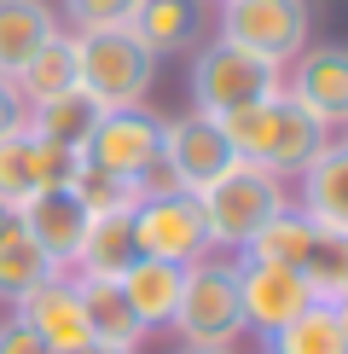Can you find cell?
I'll return each instance as SVG.
<instances>
[{
  "mask_svg": "<svg viewBox=\"0 0 348 354\" xmlns=\"http://www.w3.org/2000/svg\"><path fill=\"white\" fill-rule=\"evenodd\" d=\"M215 122H221V134H226L238 163L267 169V174H302L319 157V145H331L325 128H319L284 87L273 99H255V105L232 111V116H215Z\"/></svg>",
  "mask_w": 348,
  "mask_h": 354,
  "instance_id": "1",
  "label": "cell"
},
{
  "mask_svg": "<svg viewBox=\"0 0 348 354\" xmlns=\"http://www.w3.org/2000/svg\"><path fill=\"white\" fill-rule=\"evenodd\" d=\"M157 76V53L134 29H81L76 35V87L99 111L145 105V87Z\"/></svg>",
  "mask_w": 348,
  "mask_h": 354,
  "instance_id": "2",
  "label": "cell"
},
{
  "mask_svg": "<svg viewBox=\"0 0 348 354\" xmlns=\"http://www.w3.org/2000/svg\"><path fill=\"white\" fill-rule=\"evenodd\" d=\"M197 209L209 221V244H238L244 250V239H250L255 227H267L279 209H290V203H284L279 174L232 163L226 174H215V180L197 192Z\"/></svg>",
  "mask_w": 348,
  "mask_h": 354,
  "instance_id": "3",
  "label": "cell"
},
{
  "mask_svg": "<svg viewBox=\"0 0 348 354\" xmlns=\"http://www.w3.org/2000/svg\"><path fill=\"white\" fill-rule=\"evenodd\" d=\"M284 87V70L267 64V58L232 47V41H209L192 58V99L203 116H232L255 99H273Z\"/></svg>",
  "mask_w": 348,
  "mask_h": 354,
  "instance_id": "4",
  "label": "cell"
},
{
  "mask_svg": "<svg viewBox=\"0 0 348 354\" xmlns=\"http://www.w3.org/2000/svg\"><path fill=\"white\" fill-rule=\"evenodd\" d=\"M174 331L192 348H232V337L244 331V308H238V273L226 261H192L174 302Z\"/></svg>",
  "mask_w": 348,
  "mask_h": 354,
  "instance_id": "5",
  "label": "cell"
},
{
  "mask_svg": "<svg viewBox=\"0 0 348 354\" xmlns=\"http://www.w3.org/2000/svg\"><path fill=\"white\" fill-rule=\"evenodd\" d=\"M221 41L267 58V64H290L308 41V0H221Z\"/></svg>",
  "mask_w": 348,
  "mask_h": 354,
  "instance_id": "6",
  "label": "cell"
},
{
  "mask_svg": "<svg viewBox=\"0 0 348 354\" xmlns=\"http://www.w3.org/2000/svg\"><path fill=\"white\" fill-rule=\"evenodd\" d=\"M134 239H139V256L192 268L209 250V221H203L192 192H174V198H151L134 209Z\"/></svg>",
  "mask_w": 348,
  "mask_h": 354,
  "instance_id": "7",
  "label": "cell"
},
{
  "mask_svg": "<svg viewBox=\"0 0 348 354\" xmlns=\"http://www.w3.org/2000/svg\"><path fill=\"white\" fill-rule=\"evenodd\" d=\"M81 157L93 169H110V174H128V180H134L151 157H163V116H151L145 105L105 111L93 122V134H87Z\"/></svg>",
  "mask_w": 348,
  "mask_h": 354,
  "instance_id": "8",
  "label": "cell"
},
{
  "mask_svg": "<svg viewBox=\"0 0 348 354\" xmlns=\"http://www.w3.org/2000/svg\"><path fill=\"white\" fill-rule=\"evenodd\" d=\"M238 308H244V326L250 331H279L290 326V319L302 314V308H313V290L308 279H302L296 268H273V261H244L238 256Z\"/></svg>",
  "mask_w": 348,
  "mask_h": 354,
  "instance_id": "9",
  "label": "cell"
},
{
  "mask_svg": "<svg viewBox=\"0 0 348 354\" xmlns=\"http://www.w3.org/2000/svg\"><path fill=\"white\" fill-rule=\"evenodd\" d=\"M163 163L174 169V180L197 198V192L209 186L215 174H226L238 157H232L221 122L203 116V111H192V116H180V122H163Z\"/></svg>",
  "mask_w": 348,
  "mask_h": 354,
  "instance_id": "10",
  "label": "cell"
},
{
  "mask_svg": "<svg viewBox=\"0 0 348 354\" xmlns=\"http://www.w3.org/2000/svg\"><path fill=\"white\" fill-rule=\"evenodd\" d=\"M284 93L296 99L319 128H342L348 122V47L325 41V47L296 53V70H290Z\"/></svg>",
  "mask_w": 348,
  "mask_h": 354,
  "instance_id": "11",
  "label": "cell"
},
{
  "mask_svg": "<svg viewBox=\"0 0 348 354\" xmlns=\"http://www.w3.org/2000/svg\"><path fill=\"white\" fill-rule=\"evenodd\" d=\"M12 215H18V227L29 232V239L47 250V261H52L58 273H64L70 261L81 256L87 221H93V215H87L81 203H76V192H70V186H41L35 198H23Z\"/></svg>",
  "mask_w": 348,
  "mask_h": 354,
  "instance_id": "12",
  "label": "cell"
},
{
  "mask_svg": "<svg viewBox=\"0 0 348 354\" xmlns=\"http://www.w3.org/2000/svg\"><path fill=\"white\" fill-rule=\"evenodd\" d=\"M12 319H23L52 354H70V348L93 343V337H87V319H81V297H76V285H70L64 273H52V279H41L35 290H23Z\"/></svg>",
  "mask_w": 348,
  "mask_h": 354,
  "instance_id": "13",
  "label": "cell"
},
{
  "mask_svg": "<svg viewBox=\"0 0 348 354\" xmlns=\"http://www.w3.org/2000/svg\"><path fill=\"white\" fill-rule=\"evenodd\" d=\"M302 215L313 232L348 239V145H319V157L302 169Z\"/></svg>",
  "mask_w": 348,
  "mask_h": 354,
  "instance_id": "14",
  "label": "cell"
},
{
  "mask_svg": "<svg viewBox=\"0 0 348 354\" xmlns=\"http://www.w3.org/2000/svg\"><path fill=\"white\" fill-rule=\"evenodd\" d=\"M76 297H81V319H87V337H93V343L128 348V354L145 343V326L134 319V308H128V297H122V285H116V279L81 273V279H76Z\"/></svg>",
  "mask_w": 348,
  "mask_h": 354,
  "instance_id": "15",
  "label": "cell"
},
{
  "mask_svg": "<svg viewBox=\"0 0 348 354\" xmlns=\"http://www.w3.org/2000/svg\"><path fill=\"white\" fill-rule=\"evenodd\" d=\"M116 285H122V297H128V308H134V319H139L145 331H151V326H168V319H174V302H180L186 268L139 256L134 268H128L122 279H116Z\"/></svg>",
  "mask_w": 348,
  "mask_h": 354,
  "instance_id": "16",
  "label": "cell"
},
{
  "mask_svg": "<svg viewBox=\"0 0 348 354\" xmlns=\"http://www.w3.org/2000/svg\"><path fill=\"white\" fill-rule=\"evenodd\" d=\"M58 35L47 0H0V76H18L47 41Z\"/></svg>",
  "mask_w": 348,
  "mask_h": 354,
  "instance_id": "17",
  "label": "cell"
},
{
  "mask_svg": "<svg viewBox=\"0 0 348 354\" xmlns=\"http://www.w3.org/2000/svg\"><path fill=\"white\" fill-rule=\"evenodd\" d=\"M134 261H139L134 215H99V221H87V239H81V256H76L81 273H93V279H122Z\"/></svg>",
  "mask_w": 348,
  "mask_h": 354,
  "instance_id": "18",
  "label": "cell"
},
{
  "mask_svg": "<svg viewBox=\"0 0 348 354\" xmlns=\"http://www.w3.org/2000/svg\"><path fill=\"white\" fill-rule=\"evenodd\" d=\"M99 116H105V111H99L93 99L81 93V87H64V93L41 99V105H35V111L23 116V128H29L35 140H52V145H76V151H81V145H87V134H93V122H99Z\"/></svg>",
  "mask_w": 348,
  "mask_h": 354,
  "instance_id": "19",
  "label": "cell"
},
{
  "mask_svg": "<svg viewBox=\"0 0 348 354\" xmlns=\"http://www.w3.org/2000/svg\"><path fill=\"white\" fill-rule=\"evenodd\" d=\"M52 273L58 268L47 261V250L18 227V215H12V209H0V297L18 302L23 290H35L41 279H52Z\"/></svg>",
  "mask_w": 348,
  "mask_h": 354,
  "instance_id": "20",
  "label": "cell"
},
{
  "mask_svg": "<svg viewBox=\"0 0 348 354\" xmlns=\"http://www.w3.org/2000/svg\"><path fill=\"white\" fill-rule=\"evenodd\" d=\"M128 29H134L157 58L163 53H186L197 41V12H192V0H139V12H134Z\"/></svg>",
  "mask_w": 348,
  "mask_h": 354,
  "instance_id": "21",
  "label": "cell"
},
{
  "mask_svg": "<svg viewBox=\"0 0 348 354\" xmlns=\"http://www.w3.org/2000/svg\"><path fill=\"white\" fill-rule=\"evenodd\" d=\"M313 250V227L308 215H290L279 209L267 221V227H255L250 239H244V261H273V268H302Z\"/></svg>",
  "mask_w": 348,
  "mask_h": 354,
  "instance_id": "22",
  "label": "cell"
},
{
  "mask_svg": "<svg viewBox=\"0 0 348 354\" xmlns=\"http://www.w3.org/2000/svg\"><path fill=\"white\" fill-rule=\"evenodd\" d=\"M267 354H348L342 331H337V314H331L325 302L302 308L290 326L267 331Z\"/></svg>",
  "mask_w": 348,
  "mask_h": 354,
  "instance_id": "23",
  "label": "cell"
},
{
  "mask_svg": "<svg viewBox=\"0 0 348 354\" xmlns=\"http://www.w3.org/2000/svg\"><path fill=\"white\" fill-rule=\"evenodd\" d=\"M12 82H18V93H29V105H41V99L76 87V35H52Z\"/></svg>",
  "mask_w": 348,
  "mask_h": 354,
  "instance_id": "24",
  "label": "cell"
},
{
  "mask_svg": "<svg viewBox=\"0 0 348 354\" xmlns=\"http://www.w3.org/2000/svg\"><path fill=\"white\" fill-rule=\"evenodd\" d=\"M70 192H76V203L87 215H134L139 209V198H134V180L128 174H110V169H93L81 157V169H76V180H70Z\"/></svg>",
  "mask_w": 348,
  "mask_h": 354,
  "instance_id": "25",
  "label": "cell"
},
{
  "mask_svg": "<svg viewBox=\"0 0 348 354\" xmlns=\"http://www.w3.org/2000/svg\"><path fill=\"white\" fill-rule=\"evenodd\" d=\"M35 192H41V180H35V134L18 128V134L0 140V209H18Z\"/></svg>",
  "mask_w": 348,
  "mask_h": 354,
  "instance_id": "26",
  "label": "cell"
},
{
  "mask_svg": "<svg viewBox=\"0 0 348 354\" xmlns=\"http://www.w3.org/2000/svg\"><path fill=\"white\" fill-rule=\"evenodd\" d=\"M296 273L308 279L313 302L337 308V302H342V273H348V239H331V232H313V250H308V261H302Z\"/></svg>",
  "mask_w": 348,
  "mask_h": 354,
  "instance_id": "27",
  "label": "cell"
},
{
  "mask_svg": "<svg viewBox=\"0 0 348 354\" xmlns=\"http://www.w3.org/2000/svg\"><path fill=\"white\" fill-rule=\"evenodd\" d=\"M64 12L76 18V29H122L134 24L139 0H64Z\"/></svg>",
  "mask_w": 348,
  "mask_h": 354,
  "instance_id": "28",
  "label": "cell"
},
{
  "mask_svg": "<svg viewBox=\"0 0 348 354\" xmlns=\"http://www.w3.org/2000/svg\"><path fill=\"white\" fill-rule=\"evenodd\" d=\"M0 354H52L23 319H0Z\"/></svg>",
  "mask_w": 348,
  "mask_h": 354,
  "instance_id": "29",
  "label": "cell"
},
{
  "mask_svg": "<svg viewBox=\"0 0 348 354\" xmlns=\"http://www.w3.org/2000/svg\"><path fill=\"white\" fill-rule=\"evenodd\" d=\"M18 128H23V93H18L12 76H0V140L18 134Z\"/></svg>",
  "mask_w": 348,
  "mask_h": 354,
  "instance_id": "30",
  "label": "cell"
},
{
  "mask_svg": "<svg viewBox=\"0 0 348 354\" xmlns=\"http://www.w3.org/2000/svg\"><path fill=\"white\" fill-rule=\"evenodd\" d=\"M70 354H128V348H105V343H81V348H70Z\"/></svg>",
  "mask_w": 348,
  "mask_h": 354,
  "instance_id": "31",
  "label": "cell"
},
{
  "mask_svg": "<svg viewBox=\"0 0 348 354\" xmlns=\"http://www.w3.org/2000/svg\"><path fill=\"white\" fill-rule=\"evenodd\" d=\"M331 314H337V331H342V343H348V302H337Z\"/></svg>",
  "mask_w": 348,
  "mask_h": 354,
  "instance_id": "32",
  "label": "cell"
},
{
  "mask_svg": "<svg viewBox=\"0 0 348 354\" xmlns=\"http://www.w3.org/2000/svg\"><path fill=\"white\" fill-rule=\"evenodd\" d=\"M180 354H232V348H192V343H186Z\"/></svg>",
  "mask_w": 348,
  "mask_h": 354,
  "instance_id": "33",
  "label": "cell"
},
{
  "mask_svg": "<svg viewBox=\"0 0 348 354\" xmlns=\"http://www.w3.org/2000/svg\"><path fill=\"white\" fill-rule=\"evenodd\" d=\"M342 302H348V273H342Z\"/></svg>",
  "mask_w": 348,
  "mask_h": 354,
  "instance_id": "34",
  "label": "cell"
},
{
  "mask_svg": "<svg viewBox=\"0 0 348 354\" xmlns=\"http://www.w3.org/2000/svg\"><path fill=\"white\" fill-rule=\"evenodd\" d=\"M342 128H348V122H342ZM342 145H348V140H342Z\"/></svg>",
  "mask_w": 348,
  "mask_h": 354,
  "instance_id": "35",
  "label": "cell"
}]
</instances>
